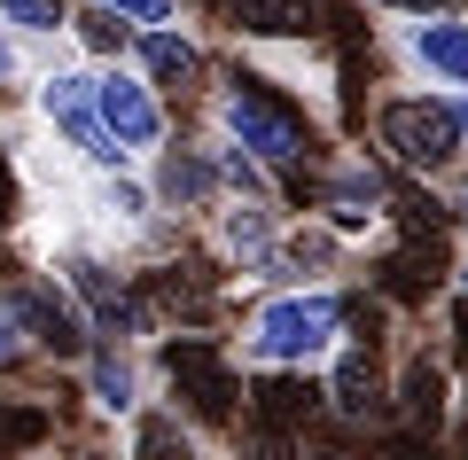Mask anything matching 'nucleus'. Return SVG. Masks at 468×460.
<instances>
[{
	"label": "nucleus",
	"mask_w": 468,
	"mask_h": 460,
	"mask_svg": "<svg viewBox=\"0 0 468 460\" xmlns=\"http://www.w3.org/2000/svg\"><path fill=\"white\" fill-rule=\"evenodd\" d=\"M328 359H335V382H328V406L344 413L351 429H367L375 413L390 406V382L375 375V359H367V351H344V344H335Z\"/></svg>",
	"instance_id": "nucleus-13"
},
{
	"label": "nucleus",
	"mask_w": 468,
	"mask_h": 460,
	"mask_svg": "<svg viewBox=\"0 0 468 460\" xmlns=\"http://www.w3.org/2000/svg\"><path fill=\"white\" fill-rule=\"evenodd\" d=\"M94 110L101 125H110V141L125 148V156H156V148L172 141V110L165 94H156L149 79H141V63H125V55H110V63H94Z\"/></svg>",
	"instance_id": "nucleus-4"
},
{
	"label": "nucleus",
	"mask_w": 468,
	"mask_h": 460,
	"mask_svg": "<svg viewBox=\"0 0 468 460\" xmlns=\"http://www.w3.org/2000/svg\"><path fill=\"white\" fill-rule=\"evenodd\" d=\"M211 242H218L227 265L282 281V219H273L266 196H218L211 203Z\"/></svg>",
	"instance_id": "nucleus-7"
},
{
	"label": "nucleus",
	"mask_w": 468,
	"mask_h": 460,
	"mask_svg": "<svg viewBox=\"0 0 468 460\" xmlns=\"http://www.w3.org/2000/svg\"><path fill=\"white\" fill-rule=\"evenodd\" d=\"M0 305L16 313V328H24L32 351H48V359H79V351H86V313H79V296H70L63 281L24 273V281L0 289Z\"/></svg>",
	"instance_id": "nucleus-6"
},
{
	"label": "nucleus",
	"mask_w": 468,
	"mask_h": 460,
	"mask_svg": "<svg viewBox=\"0 0 468 460\" xmlns=\"http://www.w3.org/2000/svg\"><path fill=\"white\" fill-rule=\"evenodd\" d=\"M94 8H110L117 24H180V0H94Z\"/></svg>",
	"instance_id": "nucleus-20"
},
{
	"label": "nucleus",
	"mask_w": 468,
	"mask_h": 460,
	"mask_svg": "<svg viewBox=\"0 0 468 460\" xmlns=\"http://www.w3.org/2000/svg\"><path fill=\"white\" fill-rule=\"evenodd\" d=\"M375 8H390V16H421V8H437V0H375Z\"/></svg>",
	"instance_id": "nucleus-23"
},
{
	"label": "nucleus",
	"mask_w": 468,
	"mask_h": 460,
	"mask_svg": "<svg viewBox=\"0 0 468 460\" xmlns=\"http://www.w3.org/2000/svg\"><path fill=\"white\" fill-rule=\"evenodd\" d=\"M399 413L414 429H445V413H452V382H445V367L430 359V351H414V359H406V375H399Z\"/></svg>",
	"instance_id": "nucleus-15"
},
{
	"label": "nucleus",
	"mask_w": 468,
	"mask_h": 460,
	"mask_svg": "<svg viewBox=\"0 0 468 460\" xmlns=\"http://www.w3.org/2000/svg\"><path fill=\"white\" fill-rule=\"evenodd\" d=\"M165 375H172V390L187 398V413H203V422L234 413V398H242V382H234V367H227L218 344H172L165 351Z\"/></svg>",
	"instance_id": "nucleus-10"
},
{
	"label": "nucleus",
	"mask_w": 468,
	"mask_h": 460,
	"mask_svg": "<svg viewBox=\"0 0 468 460\" xmlns=\"http://www.w3.org/2000/svg\"><path fill=\"white\" fill-rule=\"evenodd\" d=\"M149 187H156V211H211L218 203V165H211V141L203 148H156L149 156Z\"/></svg>",
	"instance_id": "nucleus-12"
},
{
	"label": "nucleus",
	"mask_w": 468,
	"mask_h": 460,
	"mask_svg": "<svg viewBox=\"0 0 468 460\" xmlns=\"http://www.w3.org/2000/svg\"><path fill=\"white\" fill-rule=\"evenodd\" d=\"M399 55H406V70L430 79V86H468V16H437V8L406 16Z\"/></svg>",
	"instance_id": "nucleus-8"
},
{
	"label": "nucleus",
	"mask_w": 468,
	"mask_h": 460,
	"mask_svg": "<svg viewBox=\"0 0 468 460\" xmlns=\"http://www.w3.org/2000/svg\"><path fill=\"white\" fill-rule=\"evenodd\" d=\"M32 359V344H24V328H16V313L0 305V375H16V367Z\"/></svg>",
	"instance_id": "nucleus-21"
},
{
	"label": "nucleus",
	"mask_w": 468,
	"mask_h": 460,
	"mask_svg": "<svg viewBox=\"0 0 468 460\" xmlns=\"http://www.w3.org/2000/svg\"><path fill=\"white\" fill-rule=\"evenodd\" d=\"M461 296H468V258H461Z\"/></svg>",
	"instance_id": "nucleus-25"
},
{
	"label": "nucleus",
	"mask_w": 468,
	"mask_h": 460,
	"mask_svg": "<svg viewBox=\"0 0 468 460\" xmlns=\"http://www.w3.org/2000/svg\"><path fill=\"white\" fill-rule=\"evenodd\" d=\"M234 24L250 39H304L320 24V0H234Z\"/></svg>",
	"instance_id": "nucleus-16"
},
{
	"label": "nucleus",
	"mask_w": 468,
	"mask_h": 460,
	"mask_svg": "<svg viewBox=\"0 0 468 460\" xmlns=\"http://www.w3.org/2000/svg\"><path fill=\"white\" fill-rule=\"evenodd\" d=\"M39 437H55V422L39 406H0V444H39Z\"/></svg>",
	"instance_id": "nucleus-19"
},
{
	"label": "nucleus",
	"mask_w": 468,
	"mask_h": 460,
	"mask_svg": "<svg viewBox=\"0 0 468 460\" xmlns=\"http://www.w3.org/2000/svg\"><path fill=\"white\" fill-rule=\"evenodd\" d=\"M24 63H32V55H24V39L0 24V86H16V79H24Z\"/></svg>",
	"instance_id": "nucleus-22"
},
{
	"label": "nucleus",
	"mask_w": 468,
	"mask_h": 460,
	"mask_svg": "<svg viewBox=\"0 0 468 460\" xmlns=\"http://www.w3.org/2000/svg\"><path fill=\"white\" fill-rule=\"evenodd\" d=\"M375 219H383V172H375L367 156H344L335 180H328V227L359 234V227H375Z\"/></svg>",
	"instance_id": "nucleus-14"
},
{
	"label": "nucleus",
	"mask_w": 468,
	"mask_h": 460,
	"mask_svg": "<svg viewBox=\"0 0 468 460\" xmlns=\"http://www.w3.org/2000/svg\"><path fill=\"white\" fill-rule=\"evenodd\" d=\"M0 24L32 48V39H63V24H70V8L63 0H0Z\"/></svg>",
	"instance_id": "nucleus-17"
},
{
	"label": "nucleus",
	"mask_w": 468,
	"mask_h": 460,
	"mask_svg": "<svg viewBox=\"0 0 468 460\" xmlns=\"http://www.w3.org/2000/svg\"><path fill=\"white\" fill-rule=\"evenodd\" d=\"M211 125H218V141L250 148V156H258L266 172H289V165H304V125H297L289 110H273L266 94H250L242 79L211 94Z\"/></svg>",
	"instance_id": "nucleus-5"
},
{
	"label": "nucleus",
	"mask_w": 468,
	"mask_h": 460,
	"mask_svg": "<svg viewBox=\"0 0 468 460\" xmlns=\"http://www.w3.org/2000/svg\"><path fill=\"white\" fill-rule=\"evenodd\" d=\"M125 444H133V453L180 444V453H187V444H196V429H187V413H149V406H141V413H133V429H125Z\"/></svg>",
	"instance_id": "nucleus-18"
},
{
	"label": "nucleus",
	"mask_w": 468,
	"mask_h": 460,
	"mask_svg": "<svg viewBox=\"0 0 468 460\" xmlns=\"http://www.w3.org/2000/svg\"><path fill=\"white\" fill-rule=\"evenodd\" d=\"M461 211H468V187H461Z\"/></svg>",
	"instance_id": "nucleus-26"
},
{
	"label": "nucleus",
	"mask_w": 468,
	"mask_h": 460,
	"mask_svg": "<svg viewBox=\"0 0 468 460\" xmlns=\"http://www.w3.org/2000/svg\"><path fill=\"white\" fill-rule=\"evenodd\" d=\"M79 367H86V398H94V413L133 422V413L149 406V367H141V344H86Z\"/></svg>",
	"instance_id": "nucleus-9"
},
{
	"label": "nucleus",
	"mask_w": 468,
	"mask_h": 460,
	"mask_svg": "<svg viewBox=\"0 0 468 460\" xmlns=\"http://www.w3.org/2000/svg\"><path fill=\"white\" fill-rule=\"evenodd\" d=\"M344 344V296L335 289H273L242 328V359L266 375H304Z\"/></svg>",
	"instance_id": "nucleus-1"
},
{
	"label": "nucleus",
	"mask_w": 468,
	"mask_h": 460,
	"mask_svg": "<svg viewBox=\"0 0 468 460\" xmlns=\"http://www.w3.org/2000/svg\"><path fill=\"white\" fill-rule=\"evenodd\" d=\"M125 63H141V79H149L156 94H196L203 86V48L180 24H141V32L125 39Z\"/></svg>",
	"instance_id": "nucleus-11"
},
{
	"label": "nucleus",
	"mask_w": 468,
	"mask_h": 460,
	"mask_svg": "<svg viewBox=\"0 0 468 460\" xmlns=\"http://www.w3.org/2000/svg\"><path fill=\"white\" fill-rule=\"evenodd\" d=\"M375 133H383V148L406 172H421V180H445L461 165V148H468L452 102H437V94H390L383 117H375Z\"/></svg>",
	"instance_id": "nucleus-3"
},
{
	"label": "nucleus",
	"mask_w": 468,
	"mask_h": 460,
	"mask_svg": "<svg viewBox=\"0 0 468 460\" xmlns=\"http://www.w3.org/2000/svg\"><path fill=\"white\" fill-rule=\"evenodd\" d=\"M452 117H461V141H468V86H461V102H452Z\"/></svg>",
	"instance_id": "nucleus-24"
},
{
	"label": "nucleus",
	"mask_w": 468,
	"mask_h": 460,
	"mask_svg": "<svg viewBox=\"0 0 468 460\" xmlns=\"http://www.w3.org/2000/svg\"><path fill=\"white\" fill-rule=\"evenodd\" d=\"M32 117L55 133V148H63L79 172H117V165H133V156L110 141L101 110H94V63H86V55H63V63H48V70L32 79Z\"/></svg>",
	"instance_id": "nucleus-2"
}]
</instances>
